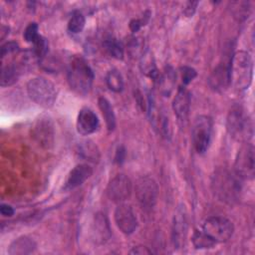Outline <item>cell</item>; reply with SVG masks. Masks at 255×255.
Listing matches in <instances>:
<instances>
[{
  "mask_svg": "<svg viewBox=\"0 0 255 255\" xmlns=\"http://www.w3.org/2000/svg\"><path fill=\"white\" fill-rule=\"evenodd\" d=\"M253 61L250 54L246 51L234 53L229 61L230 84L237 90L248 89L252 82Z\"/></svg>",
  "mask_w": 255,
  "mask_h": 255,
  "instance_id": "obj_1",
  "label": "cell"
},
{
  "mask_svg": "<svg viewBox=\"0 0 255 255\" xmlns=\"http://www.w3.org/2000/svg\"><path fill=\"white\" fill-rule=\"evenodd\" d=\"M214 194L222 201L233 203L241 191V178L227 169H217L212 176Z\"/></svg>",
  "mask_w": 255,
  "mask_h": 255,
  "instance_id": "obj_2",
  "label": "cell"
},
{
  "mask_svg": "<svg viewBox=\"0 0 255 255\" xmlns=\"http://www.w3.org/2000/svg\"><path fill=\"white\" fill-rule=\"evenodd\" d=\"M67 79L71 89L75 93L86 96L91 91L94 73L83 58H74L69 64Z\"/></svg>",
  "mask_w": 255,
  "mask_h": 255,
  "instance_id": "obj_3",
  "label": "cell"
},
{
  "mask_svg": "<svg viewBox=\"0 0 255 255\" xmlns=\"http://www.w3.org/2000/svg\"><path fill=\"white\" fill-rule=\"evenodd\" d=\"M227 131L235 140L249 142L253 136V123L248 114L240 106H234L228 113Z\"/></svg>",
  "mask_w": 255,
  "mask_h": 255,
  "instance_id": "obj_4",
  "label": "cell"
},
{
  "mask_svg": "<svg viewBox=\"0 0 255 255\" xmlns=\"http://www.w3.org/2000/svg\"><path fill=\"white\" fill-rule=\"evenodd\" d=\"M29 98L37 105L50 108L57 99V91L52 82L43 77H36L27 83Z\"/></svg>",
  "mask_w": 255,
  "mask_h": 255,
  "instance_id": "obj_5",
  "label": "cell"
},
{
  "mask_svg": "<svg viewBox=\"0 0 255 255\" xmlns=\"http://www.w3.org/2000/svg\"><path fill=\"white\" fill-rule=\"evenodd\" d=\"M233 231L232 222L222 216L208 217L202 225V232L215 244L226 242L232 236Z\"/></svg>",
  "mask_w": 255,
  "mask_h": 255,
  "instance_id": "obj_6",
  "label": "cell"
},
{
  "mask_svg": "<svg viewBox=\"0 0 255 255\" xmlns=\"http://www.w3.org/2000/svg\"><path fill=\"white\" fill-rule=\"evenodd\" d=\"M134 192L137 202L143 210L149 211L153 208L158 196V186L152 177L143 175L137 178Z\"/></svg>",
  "mask_w": 255,
  "mask_h": 255,
  "instance_id": "obj_7",
  "label": "cell"
},
{
  "mask_svg": "<svg viewBox=\"0 0 255 255\" xmlns=\"http://www.w3.org/2000/svg\"><path fill=\"white\" fill-rule=\"evenodd\" d=\"M213 123L210 117L198 116L192 126V140L195 150L204 153L210 144Z\"/></svg>",
  "mask_w": 255,
  "mask_h": 255,
  "instance_id": "obj_8",
  "label": "cell"
},
{
  "mask_svg": "<svg viewBox=\"0 0 255 255\" xmlns=\"http://www.w3.org/2000/svg\"><path fill=\"white\" fill-rule=\"evenodd\" d=\"M234 172L241 179H252L255 172L254 146L249 142H243L239 148L235 163Z\"/></svg>",
  "mask_w": 255,
  "mask_h": 255,
  "instance_id": "obj_9",
  "label": "cell"
},
{
  "mask_svg": "<svg viewBox=\"0 0 255 255\" xmlns=\"http://www.w3.org/2000/svg\"><path fill=\"white\" fill-rule=\"evenodd\" d=\"M131 189L130 179L125 174H118L109 182L107 186V195L112 201L122 203L129 198Z\"/></svg>",
  "mask_w": 255,
  "mask_h": 255,
  "instance_id": "obj_10",
  "label": "cell"
},
{
  "mask_svg": "<svg viewBox=\"0 0 255 255\" xmlns=\"http://www.w3.org/2000/svg\"><path fill=\"white\" fill-rule=\"evenodd\" d=\"M114 217L117 226L125 234L133 233L137 227V220L133 210L126 203H120L115 210Z\"/></svg>",
  "mask_w": 255,
  "mask_h": 255,
  "instance_id": "obj_11",
  "label": "cell"
},
{
  "mask_svg": "<svg viewBox=\"0 0 255 255\" xmlns=\"http://www.w3.org/2000/svg\"><path fill=\"white\" fill-rule=\"evenodd\" d=\"M187 232V217L184 206H179L173 217L172 223V240L174 246L181 247Z\"/></svg>",
  "mask_w": 255,
  "mask_h": 255,
  "instance_id": "obj_12",
  "label": "cell"
},
{
  "mask_svg": "<svg viewBox=\"0 0 255 255\" xmlns=\"http://www.w3.org/2000/svg\"><path fill=\"white\" fill-rule=\"evenodd\" d=\"M99 128V120L97 115L88 108L80 111L77 119V130L82 135H89L95 132Z\"/></svg>",
  "mask_w": 255,
  "mask_h": 255,
  "instance_id": "obj_13",
  "label": "cell"
},
{
  "mask_svg": "<svg viewBox=\"0 0 255 255\" xmlns=\"http://www.w3.org/2000/svg\"><path fill=\"white\" fill-rule=\"evenodd\" d=\"M92 173H93V169L90 165H88L86 163L76 165L70 171V173L66 179L64 189L65 190H73V189L77 188L78 186L83 184L92 175Z\"/></svg>",
  "mask_w": 255,
  "mask_h": 255,
  "instance_id": "obj_14",
  "label": "cell"
},
{
  "mask_svg": "<svg viewBox=\"0 0 255 255\" xmlns=\"http://www.w3.org/2000/svg\"><path fill=\"white\" fill-rule=\"evenodd\" d=\"M190 108V94L184 87H180L177 90V93L172 102V109L177 117V119L181 122L187 120Z\"/></svg>",
  "mask_w": 255,
  "mask_h": 255,
  "instance_id": "obj_15",
  "label": "cell"
},
{
  "mask_svg": "<svg viewBox=\"0 0 255 255\" xmlns=\"http://www.w3.org/2000/svg\"><path fill=\"white\" fill-rule=\"evenodd\" d=\"M209 84L211 88L216 91L224 90L230 85V78H229V62L220 63L214 71L211 73L209 78Z\"/></svg>",
  "mask_w": 255,
  "mask_h": 255,
  "instance_id": "obj_16",
  "label": "cell"
},
{
  "mask_svg": "<svg viewBox=\"0 0 255 255\" xmlns=\"http://www.w3.org/2000/svg\"><path fill=\"white\" fill-rule=\"evenodd\" d=\"M36 248V243L33 239L22 236L14 240L10 246L8 253L10 255H26L29 253H32Z\"/></svg>",
  "mask_w": 255,
  "mask_h": 255,
  "instance_id": "obj_17",
  "label": "cell"
},
{
  "mask_svg": "<svg viewBox=\"0 0 255 255\" xmlns=\"http://www.w3.org/2000/svg\"><path fill=\"white\" fill-rule=\"evenodd\" d=\"M94 231L97 240L101 243L106 242L111 237V229L107 216L104 213H97L94 221Z\"/></svg>",
  "mask_w": 255,
  "mask_h": 255,
  "instance_id": "obj_18",
  "label": "cell"
},
{
  "mask_svg": "<svg viewBox=\"0 0 255 255\" xmlns=\"http://www.w3.org/2000/svg\"><path fill=\"white\" fill-rule=\"evenodd\" d=\"M98 104H99V108L102 112V115L105 119L108 129L114 130V128H116V117H115L113 107L111 106V103L106 98L101 97V98H99Z\"/></svg>",
  "mask_w": 255,
  "mask_h": 255,
  "instance_id": "obj_19",
  "label": "cell"
},
{
  "mask_svg": "<svg viewBox=\"0 0 255 255\" xmlns=\"http://www.w3.org/2000/svg\"><path fill=\"white\" fill-rule=\"evenodd\" d=\"M140 70L142 71V73L146 76H148L149 78L152 79H156L158 76L157 73V69L154 63V59L151 55L150 52H145L141 58H140V64H139Z\"/></svg>",
  "mask_w": 255,
  "mask_h": 255,
  "instance_id": "obj_20",
  "label": "cell"
},
{
  "mask_svg": "<svg viewBox=\"0 0 255 255\" xmlns=\"http://www.w3.org/2000/svg\"><path fill=\"white\" fill-rule=\"evenodd\" d=\"M106 83L108 88L115 93H121L124 89L123 77L121 73L116 69H113L108 72L106 76Z\"/></svg>",
  "mask_w": 255,
  "mask_h": 255,
  "instance_id": "obj_21",
  "label": "cell"
},
{
  "mask_svg": "<svg viewBox=\"0 0 255 255\" xmlns=\"http://www.w3.org/2000/svg\"><path fill=\"white\" fill-rule=\"evenodd\" d=\"M18 77H19V70L15 65L11 64L7 66H3L1 70V79H0L1 86L5 87V86L12 85L17 81Z\"/></svg>",
  "mask_w": 255,
  "mask_h": 255,
  "instance_id": "obj_22",
  "label": "cell"
},
{
  "mask_svg": "<svg viewBox=\"0 0 255 255\" xmlns=\"http://www.w3.org/2000/svg\"><path fill=\"white\" fill-rule=\"evenodd\" d=\"M104 48L109 53L110 56L116 58V59H123L124 57V47L121 42H119L117 39L110 38L107 39L104 42Z\"/></svg>",
  "mask_w": 255,
  "mask_h": 255,
  "instance_id": "obj_23",
  "label": "cell"
},
{
  "mask_svg": "<svg viewBox=\"0 0 255 255\" xmlns=\"http://www.w3.org/2000/svg\"><path fill=\"white\" fill-rule=\"evenodd\" d=\"M85 17L80 11L73 12L69 22H68V30L71 33L78 34L83 31L85 27Z\"/></svg>",
  "mask_w": 255,
  "mask_h": 255,
  "instance_id": "obj_24",
  "label": "cell"
},
{
  "mask_svg": "<svg viewBox=\"0 0 255 255\" xmlns=\"http://www.w3.org/2000/svg\"><path fill=\"white\" fill-rule=\"evenodd\" d=\"M36 135L38 136L39 140L44 143V144H49L50 141V137L53 136V130H52V127L49 126V124H47V122H41L39 123V125L37 126V132Z\"/></svg>",
  "mask_w": 255,
  "mask_h": 255,
  "instance_id": "obj_25",
  "label": "cell"
},
{
  "mask_svg": "<svg viewBox=\"0 0 255 255\" xmlns=\"http://www.w3.org/2000/svg\"><path fill=\"white\" fill-rule=\"evenodd\" d=\"M191 239L195 248H212L215 245V243L210 240L202 231L195 230Z\"/></svg>",
  "mask_w": 255,
  "mask_h": 255,
  "instance_id": "obj_26",
  "label": "cell"
},
{
  "mask_svg": "<svg viewBox=\"0 0 255 255\" xmlns=\"http://www.w3.org/2000/svg\"><path fill=\"white\" fill-rule=\"evenodd\" d=\"M80 152L90 160H96L99 158V150L95 143L91 140H86L81 144Z\"/></svg>",
  "mask_w": 255,
  "mask_h": 255,
  "instance_id": "obj_27",
  "label": "cell"
},
{
  "mask_svg": "<svg viewBox=\"0 0 255 255\" xmlns=\"http://www.w3.org/2000/svg\"><path fill=\"white\" fill-rule=\"evenodd\" d=\"M34 45V53L37 57H44L48 52V42L41 35L39 38L33 43Z\"/></svg>",
  "mask_w": 255,
  "mask_h": 255,
  "instance_id": "obj_28",
  "label": "cell"
},
{
  "mask_svg": "<svg viewBox=\"0 0 255 255\" xmlns=\"http://www.w3.org/2000/svg\"><path fill=\"white\" fill-rule=\"evenodd\" d=\"M24 39L29 42V43H34L38 38H39V33H38V25L37 23L33 22V23H30L25 31H24Z\"/></svg>",
  "mask_w": 255,
  "mask_h": 255,
  "instance_id": "obj_29",
  "label": "cell"
},
{
  "mask_svg": "<svg viewBox=\"0 0 255 255\" xmlns=\"http://www.w3.org/2000/svg\"><path fill=\"white\" fill-rule=\"evenodd\" d=\"M182 83L184 85L189 84L195 77H196V71L190 67H183L182 69Z\"/></svg>",
  "mask_w": 255,
  "mask_h": 255,
  "instance_id": "obj_30",
  "label": "cell"
},
{
  "mask_svg": "<svg viewBox=\"0 0 255 255\" xmlns=\"http://www.w3.org/2000/svg\"><path fill=\"white\" fill-rule=\"evenodd\" d=\"M18 50V44L16 42H7L1 47V57L4 58L6 55L13 53Z\"/></svg>",
  "mask_w": 255,
  "mask_h": 255,
  "instance_id": "obj_31",
  "label": "cell"
},
{
  "mask_svg": "<svg viewBox=\"0 0 255 255\" xmlns=\"http://www.w3.org/2000/svg\"><path fill=\"white\" fill-rule=\"evenodd\" d=\"M130 254H139V255H146V254H152V251L148 249L146 246H136L133 247L130 251Z\"/></svg>",
  "mask_w": 255,
  "mask_h": 255,
  "instance_id": "obj_32",
  "label": "cell"
},
{
  "mask_svg": "<svg viewBox=\"0 0 255 255\" xmlns=\"http://www.w3.org/2000/svg\"><path fill=\"white\" fill-rule=\"evenodd\" d=\"M197 4H198V2H196V1H189V2H187L186 6L184 8V14L186 16H188V17L192 16L194 11H195V8H196Z\"/></svg>",
  "mask_w": 255,
  "mask_h": 255,
  "instance_id": "obj_33",
  "label": "cell"
},
{
  "mask_svg": "<svg viewBox=\"0 0 255 255\" xmlns=\"http://www.w3.org/2000/svg\"><path fill=\"white\" fill-rule=\"evenodd\" d=\"M0 212H1V214H2L3 216H5V217H10V216H12V215L14 214V209H13L12 206H10V205H8V204L2 203V204L0 205Z\"/></svg>",
  "mask_w": 255,
  "mask_h": 255,
  "instance_id": "obj_34",
  "label": "cell"
},
{
  "mask_svg": "<svg viewBox=\"0 0 255 255\" xmlns=\"http://www.w3.org/2000/svg\"><path fill=\"white\" fill-rule=\"evenodd\" d=\"M142 21L141 20H138V19H133L130 21V24H129V28L132 32H136L140 29V27L142 26Z\"/></svg>",
  "mask_w": 255,
  "mask_h": 255,
  "instance_id": "obj_35",
  "label": "cell"
},
{
  "mask_svg": "<svg viewBox=\"0 0 255 255\" xmlns=\"http://www.w3.org/2000/svg\"><path fill=\"white\" fill-rule=\"evenodd\" d=\"M124 155H125V149L123 147H119L117 150V155H116V160L118 162H121L124 160Z\"/></svg>",
  "mask_w": 255,
  "mask_h": 255,
  "instance_id": "obj_36",
  "label": "cell"
}]
</instances>
